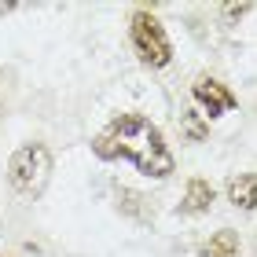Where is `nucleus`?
Segmentation results:
<instances>
[{
  "label": "nucleus",
  "instance_id": "obj_8",
  "mask_svg": "<svg viewBox=\"0 0 257 257\" xmlns=\"http://www.w3.org/2000/svg\"><path fill=\"white\" fill-rule=\"evenodd\" d=\"M180 128H184V136H188L191 144H202V140L209 136V125L202 121V114H198V110H184Z\"/></svg>",
  "mask_w": 257,
  "mask_h": 257
},
{
  "label": "nucleus",
  "instance_id": "obj_3",
  "mask_svg": "<svg viewBox=\"0 0 257 257\" xmlns=\"http://www.w3.org/2000/svg\"><path fill=\"white\" fill-rule=\"evenodd\" d=\"M128 37H133V48H136V55H140L144 66H151V70L169 66V59H173L169 33H166V26H162L147 8L133 11V19H128Z\"/></svg>",
  "mask_w": 257,
  "mask_h": 257
},
{
  "label": "nucleus",
  "instance_id": "obj_4",
  "mask_svg": "<svg viewBox=\"0 0 257 257\" xmlns=\"http://www.w3.org/2000/svg\"><path fill=\"white\" fill-rule=\"evenodd\" d=\"M191 96H195L198 107H202L206 118H220V114H228V110L239 107V96L228 85L213 81V77H198L195 85H191Z\"/></svg>",
  "mask_w": 257,
  "mask_h": 257
},
{
  "label": "nucleus",
  "instance_id": "obj_9",
  "mask_svg": "<svg viewBox=\"0 0 257 257\" xmlns=\"http://www.w3.org/2000/svg\"><path fill=\"white\" fill-rule=\"evenodd\" d=\"M246 11H250V4H228V8H224V15H228V19H242Z\"/></svg>",
  "mask_w": 257,
  "mask_h": 257
},
{
  "label": "nucleus",
  "instance_id": "obj_1",
  "mask_svg": "<svg viewBox=\"0 0 257 257\" xmlns=\"http://www.w3.org/2000/svg\"><path fill=\"white\" fill-rule=\"evenodd\" d=\"M92 155L103 158V162L128 158L140 173H144V177H155V180H166L169 173L177 169L173 151L166 147L162 128L151 121V118L133 114V110L110 118L96 136H92Z\"/></svg>",
  "mask_w": 257,
  "mask_h": 257
},
{
  "label": "nucleus",
  "instance_id": "obj_5",
  "mask_svg": "<svg viewBox=\"0 0 257 257\" xmlns=\"http://www.w3.org/2000/svg\"><path fill=\"white\" fill-rule=\"evenodd\" d=\"M213 198H217L213 184L202 180V177H191L188 188H184V198H180V213L184 217H202V213H209Z\"/></svg>",
  "mask_w": 257,
  "mask_h": 257
},
{
  "label": "nucleus",
  "instance_id": "obj_6",
  "mask_svg": "<svg viewBox=\"0 0 257 257\" xmlns=\"http://www.w3.org/2000/svg\"><path fill=\"white\" fill-rule=\"evenodd\" d=\"M228 198L239 209H257V173H239L228 184Z\"/></svg>",
  "mask_w": 257,
  "mask_h": 257
},
{
  "label": "nucleus",
  "instance_id": "obj_2",
  "mask_svg": "<svg viewBox=\"0 0 257 257\" xmlns=\"http://www.w3.org/2000/svg\"><path fill=\"white\" fill-rule=\"evenodd\" d=\"M48 177H52V151L44 144H22L8 158V188L22 202L41 198L44 188H48Z\"/></svg>",
  "mask_w": 257,
  "mask_h": 257
},
{
  "label": "nucleus",
  "instance_id": "obj_7",
  "mask_svg": "<svg viewBox=\"0 0 257 257\" xmlns=\"http://www.w3.org/2000/svg\"><path fill=\"white\" fill-rule=\"evenodd\" d=\"M202 257H239V235L231 228H220L202 246Z\"/></svg>",
  "mask_w": 257,
  "mask_h": 257
}]
</instances>
